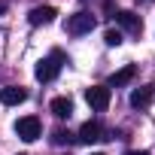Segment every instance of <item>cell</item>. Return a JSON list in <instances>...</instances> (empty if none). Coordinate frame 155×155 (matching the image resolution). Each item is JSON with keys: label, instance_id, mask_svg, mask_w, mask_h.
Listing matches in <instances>:
<instances>
[{"label": "cell", "instance_id": "obj_7", "mask_svg": "<svg viewBox=\"0 0 155 155\" xmlns=\"http://www.w3.org/2000/svg\"><path fill=\"white\" fill-rule=\"evenodd\" d=\"M55 6H34L31 12H28V21L34 25V28H40V25H52L55 21Z\"/></svg>", "mask_w": 155, "mask_h": 155}, {"label": "cell", "instance_id": "obj_12", "mask_svg": "<svg viewBox=\"0 0 155 155\" xmlns=\"http://www.w3.org/2000/svg\"><path fill=\"white\" fill-rule=\"evenodd\" d=\"M104 43H107V46H122V31H119V28H110V31L104 34Z\"/></svg>", "mask_w": 155, "mask_h": 155}, {"label": "cell", "instance_id": "obj_3", "mask_svg": "<svg viewBox=\"0 0 155 155\" xmlns=\"http://www.w3.org/2000/svg\"><path fill=\"white\" fill-rule=\"evenodd\" d=\"M85 101H88L91 110L104 113V110L110 107V101H113V88H107V85H91V88L85 91Z\"/></svg>", "mask_w": 155, "mask_h": 155}, {"label": "cell", "instance_id": "obj_4", "mask_svg": "<svg viewBox=\"0 0 155 155\" xmlns=\"http://www.w3.org/2000/svg\"><path fill=\"white\" fill-rule=\"evenodd\" d=\"M40 131H43V125H40L37 116H25V119L15 122V134H18L25 143H34V140L40 137Z\"/></svg>", "mask_w": 155, "mask_h": 155}, {"label": "cell", "instance_id": "obj_10", "mask_svg": "<svg viewBox=\"0 0 155 155\" xmlns=\"http://www.w3.org/2000/svg\"><path fill=\"white\" fill-rule=\"evenodd\" d=\"M152 94H155L152 85H140V88H134V91H131V107H134V110L149 107V104H152Z\"/></svg>", "mask_w": 155, "mask_h": 155}, {"label": "cell", "instance_id": "obj_1", "mask_svg": "<svg viewBox=\"0 0 155 155\" xmlns=\"http://www.w3.org/2000/svg\"><path fill=\"white\" fill-rule=\"evenodd\" d=\"M64 61H67V58H64V52H58V49H55V52H49V55H46V58H43L40 64H37V70H34V76H37L40 82H52L55 76L61 73V67H64Z\"/></svg>", "mask_w": 155, "mask_h": 155}, {"label": "cell", "instance_id": "obj_6", "mask_svg": "<svg viewBox=\"0 0 155 155\" xmlns=\"http://www.w3.org/2000/svg\"><path fill=\"white\" fill-rule=\"evenodd\" d=\"M76 140H82V143H97V140H107V131H104V125L101 122H85L82 128H79V137Z\"/></svg>", "mask_w": 155, "mask_h": 155}, {"label": "cell", "instance_id": "obj_11", "mask_svg": "<svg viewBox=\"0 0 155 155\" xmlns=\"http://www.w3.org/2000/svg\"><path fill=\"white\" fill-rule=\"evenodd\" d=\"M49 110H52V116H58V119H70V116H73V101H70V97H55V101L49 104Z\"/></svg>", "mask_w": 155, "mask_h": 155}, {"label": "cell", "instance_id": "obj_5", "mask_svg": "<svg viewBox=\"0 0 155 155\" xmlns=\"http://www.w3.org/2000/svg\"><path fill=\"white\" fill-rule=\"evenodd\" d=\"M113 18H116V25H119L122 31H128V34H140V31H143V18H140L137 12H131V9H119Z\"/></svg>", "mask_w": 155, "mask_h": 155}, {"label": "cell", "instance_id": "obj_2", "mask_svg": "<svg viewBox=\"0 0 155 155\" xmlns=\"http://www.w3.org/2000/svg\"><path fill=\"white\" fill-rule=\"evenodd\" d=\"M94 25H97V18H94L91 12H73V15L67 18V34H70V37H82V34H91Z\"/></svg>", "mask_w": 155, "mask_h": 155}, {"label": "cell", "instance_id": "obj_15", "mask_svg": "<svg viewBox=\"0 0 155 155\" xmlns=\"http://www.w3.org/2000/svg\"><path fill=\"white\" fill-rule=\"evenodd\" d=\"M3 12H6V6H3V3H0V15H3Z\"/></svg>", "mask_w": 155, "mask_h": 155}, {"label": "cell", "instance_id": "obj_8", "mask_svg": "<svg viewBox=\"0 0 155 155\" xmlns=\"http://www.w3.org/2000/svg\"><path fill=\"white\" fill-rule=\"evenodd\" d=\"M28 101V91L25 88H15V85H6V88H0V104H6V107H18Z\"/></svg>", "mask_w": 155, "mask_h": 155}, {"label": "cell", "instance_id": "obj_14", "mask_svg": "<svg viewBox=\"0 0 155 155\" xmlns=\"http://www.w3.org/2000/svg\"><path fill=\"white\" fill-rule=\"evenodd\" d=\"M125 155H149V152H146V149H140V152L134 149V152H125Z\"/></svg>", "mask_w": 155, "mask_h": 155}, {"label": "cell", "instance_id": "obj_16", "mask_svg": "<svg viewBox=\"0 0 155 155\" xmlns=\"http://www.w3.org/2000/svg\"><path fill=\"white\" fill-rule=\"evenodd\" d=\"M91 155H104V152H91Z\"/></svg>", "mask_w": 155, "mask_h": 155}, {"label": "cell", "instance_id": "obj_9", "mask_svg": "<svg viewBox=\"0 0 155 155\" xmlns=\"http://www.w3.org/2000/svg\"><path fill=\"white\" fill-rule=\"evenodd\" d=\"M134 76H137V67H134V64H125L122 70H116V73L110 76V85H107V88H122V85H128V82L134 79Z\"/></svg>", "mask_w": 155, "mask_h": 155}, {"label": "cell", "instance_id": "obj_13", "mask_svg": "<svg viewBox=\"0 0 155 155\" xmlns=\"http://www.w3.org/2000/svg\"><path fill=\"white\" fill-rule=\"evenodd\" d=\"M52 140H55V143H61V146H64V143H70V140H73V137H70V134H67V131H61V128H58V131H55V134H52Z\"/></svg>", "mask_w": 155, "mask_h": 155}]
</instances>
